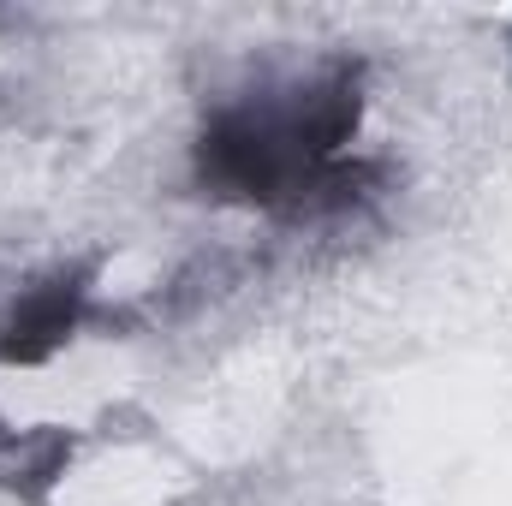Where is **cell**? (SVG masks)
I'll list each match as a JSON object with an SVG mask.
<instances>
[{"mask_svg":"<svg viewBox=\"0 0 512 506\" xmlns=\"http://www.w3.org/2000/svg\"><path fill=\"white\" fill-rule=\"evenodd\" d=\"M352 126H358L352 72L268 90L256 102L227 108L203 131V179L256 203H286L322 185H346V173H334V149Z\"/></svg>","mask_w":512,"mask_h":506,"instance_id":"6da1fadb","label":"cell"}]
</instances>
